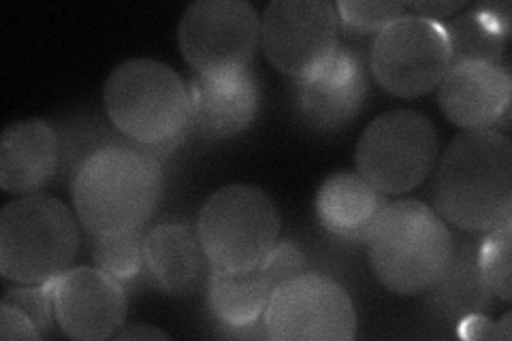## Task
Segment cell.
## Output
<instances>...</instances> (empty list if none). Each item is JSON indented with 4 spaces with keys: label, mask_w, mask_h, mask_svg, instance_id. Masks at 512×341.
Returning a JSON list of instances; mask_svg holds the SVG:
<instances>
[{
    "label": "cell",
    "mask_w": 512,
    "mask_h": 341,
    "mask_svg": "<svg viewBox=\"0 0 512 341\" xmlns=\"http://www.w3.org/2000/svg\"><path fill=\"white\" fill-rule=\"evenodd\" d=\"M434 209L468 233H489L512 220V143L493 128L457 135L440 158Z\"/></svg>",
    "instance_id": "6da1fadb"
},
{
    "label": "cell",
    "mask_w": 512,
    "mask_h": 341,
    "mask_svg": "<svg viewBox=\"0 0 512 341\" xmlns=\"http://www.w3.org/2000/svg\"><path fill=\"white\" fill-rule=\"evenodd\" d=\"M165 175L160 160L133 143H109L79 162L73 205L92 237L143 229L160 201Z\"/></svg>",
    "instance_id": "7a4b0ae2"
},
{
    "label": "cell",
    "mask_w": 512,
    "mask_h": 341,
    "mask_svg": "<svg viewBox=\"0 0 512 341\" xmlns=\"http://www.w3.org/2000/svg\"><path fill=\"white\" fill-rule=\"evenodd\" d=\"M103 101L116 131L150 154L175 150L192 128L186 81L158 60L122 62L107 79Z\"/></svg>",
    "instance_id": "3957f363"
},
{
    "label": "cell",
    "mask_w": 512,
    "mask_h": 341,
    "mask_svg": "<svg viewBox=\"0 0 512 341\" xmlns=\"http://www.w3.org/2000/svg\"><path fill=\"white\" fill-rule=\"evenodd\" d=\"M365 243L382 286L397 295H423L451 258L453 235L434 207L402 199L382 207Z\"/></svg>",
    "instance_id": "277c9868"
},
{
    "label": "cell",
    "mask_w": 512,
    "mask_h": 341,
    "mask_svg": "<svg viewBox=\"0 0 512 341\" xmlns=\"http://www.w3.org/2000/svg\"><path fill=\"white\" fill-rule=\"evenodd\" d=\"M79 250L73 211L47 194H28L0 211V273L15 284H47L71 269Z\"/></svg>",
    "instance_id": "5b68a950"
},
{
    "label": "cell",
    "mask_w": 512,
    "mask_h": 341,
    "mask_svg": "<svg viewBox=\"0 0 512 341\" xmlns=\"http://www.w3.org/2000/svg\"><path fill=\"white\" fill-rule=\"evenodd\" d=\"M199 239L212 271L259 269L280 235V214L267 194L248 184L216 190L199 214Z\"/></svg>",
    "instance_id": "8992f818"
},
{
    "label": "cell",
    "mask_w": 512,
    "mask_h": 341,
    "mask_svg": "<svg viewBox=\"0 0 512 341\" xmlns=\"http://www.w3.org/2000/svg\"><path fill=\"white\" fill-rule=\"evenodd\" d=\"M438 158V131L419 111L395 109L378 116L357 143V169L382 194L421 186Z\"/></svg>",
    "instance_id": "52a82bcc"
},
{
    "label": "cell",
    "mask_w": 512,
    "mask_h": 341,
    "mask_svg": "<svg viewBox=\"0 0 512 341\" xmlns=\"http://www.w3.org/2000/svg\"><path fill=\"white\" fill-rule=\"evenodd\" d=\"M184 60L197 75L227 79L248 71L261 41V15L248 0H197L178 28Z\"/></svg>",
    "instance_id": "ba28073f"
},
{
    "label": "cell",
    "mask_w": 512,
    "mask_h": 341,
    "mask_svg": "<svg viewBox=\"0 0 512 341\" xmlns=\"http://www.w3.org/2000/svg\"><path fill=\"white\" fill-rule=\"evenodd\" d=\"M451 69V45L442 22L402 15L384 26L372 43L378 84L402 99H416L440 86Z\"/></svg>",
    "instance_id": "9c48e42d"
},
{
    "label": "cell",
    "mask_w": 512,
    "mask_h": 341,
    "mask_svg": "<svg viewBox=\"0 0 512 341\" xmlns=\"http://www.w3.org/2000/svg\"><path fill=\"white\" fill-rule=\"evenodd\" d=\"M340 15L327 0H274L261 18V43L274 67L310 79L340 47Z\"/></svg>",
    "instance_id": "30bf717a"
},
{
    "label": "cell",
    "mask_w": 512,
    "mask_h": 341,
    "mask_svg": "<svg viewBox=\"0 0 512 341\" xmlns=\"http://www.w3.org/2000/svg\"><path fill=\"white\" fill-rule=\"evenodd\" d=\"M263 322L274 341H350L357 333L350 295L320 273H301L274 288Z\"/></svg>",
    "instance_id": "8fae6325"
},
{
    "label": "cell",
    "mask_w": 512,
    "mask_h": 341,
    "mask_svg": "<svg viewBox=\"0 0 512 341\" xmlns=\"http://www.w3.org/2000/svg\"><path fill=\"white\" fill-rule=\"evenodd\" d=\"M56 324L82 341L111 339L126 318V292L99 267H73L47 282Z\"/></svg>",
    "instance_id": "7c38bea8"
},
{
    "label": "cell",
    "mask_w": 512,
    "mask_h": 341,
    "mask_svg": "<svg viewBox=\"0 0 512 341\" xmlns=\"http://www.w3.org/2000/svg\"><path fill=\"white\" fill-rule=\"evenodd\" d=\"M512 79L504 64L459 62L453 64L438 86V103L444 116L468 131L508 126Z\"/></svg>",
    "instance_id": "4fadbf2b"
},
{
    "label": "cell",
    "mask_w": 512,
    "mask_h": 341,
    "mask_svg": "<svg viewBox=\"0 0 512 341\" xmlns=\"http://www.w3.org/2000/svg\"><path fill=\"white\" fill-rule=\"evenodd\" d=\"M367 96L365 62L348 47H338L335 56L310 79L295 86V107L301 120L316 131H338L361 111Z\"/></svg>",
    "instance_id": "5bb4252c"
},
{
    "label": "cell",
    "mask_w": 512,
    "mask_h": 341,
    "mask_svg": "<svg viewBox=\"0 0 512 341\" xmlns=\"http://www.w3.org/2000/svg\"><path fill=\"white\" fill-rule=\"evenodd\" d=\"M188 90L192 131L203 139H231L244 133L261 107V86L250 69L227 79H207L195 73Z\"/></svg>",
    "instance_id": "9a60e30c"
},
{
    "label": "cell",
    "mask_w": 512,
    "mask_h": 341,
    "mask_svg": "<svg viewBox=\"0 0 512 341\" xmlns=\"http://www.w3.org/2000/svg\"><path fill=\"white\" fill-rule=\"evenodd\" d=\"M60 162V141L45 120L9 124L0 139V188L35 194L52 180Z\"/></svg>",
    "instance_id": "2e32d148"
},
{
    "label": "cell",
    "mask_w": 512,
    "mask_h": 341,
    "mask_svg": "<svg viewBox=\"0 0 512 341\" xmlns=\"http://www.w3.org/2000/svg\"><path fill=\"white\" fill-rule=\"evenodd\" d=\"M143 250L154 284L173 297L192 295L205 284V275L212 271L199 231L188 224L165 222L154 226L146 233Z\"/></svg>",
    "instance_id": "e0dca14e"
},
{
    "label": "cell",
    "mask_w": 512,
    "mask_h": 341,
    "mask_svg": "<svg viewBox=\"0 0 512 341\" xmlns=\"http://www.w3.org/2000/svg\"><path fill=\"white\" fill-rule=\"evenodd\" d=\"M478 246L474 237H453L451 258L442 275L423 292L431 316L444 322H459L480 316L491 305L493 292L478 267Z\"/></svg>",
    "instance_id": "ac0fdd59"
},
{
    "label": "cell",
    "mask_w": 512,
    "mask_h": 341,
    "mask_svg": "<svg viewBox=\"0 0 512 341\" xmlns=\"http://www.w3.org/2000/svg\"><path fill=\"white\" fill-rule=\"evenodd\" d=\"M387 205V194L378 192L355 171L327 177L316 194V216L325 229L346 241H365L372 222Z\"/></svg>",
    "instance_id": "d6986e66"
},
{
    "label": "cell",
    "mask_w": 512,
    "mask_h": 341,
    "mask_svg": "<svg viewBox=\"0 0 512 341\" xmlns=\"http://www.w3.org/2000/svg\"><path fill=\"white\" fill-rule=\"evenodd\" d=\"M451 45V67L459 62L502 64L510 28V5H480L472 13L444 24Z\"/></svg>",
    "instance_id": "ffe728a7"
},
{
    "label": "cell",
    "mask_w": 512,
    "mask_h": 341,
    "mask_svg": "<svg viewBox=\"0 0 512 341\" xmlns=\"http://www.w3.org/2000/svg\"><path fill=\"white\" fill-rule=\"evenodd\" d=\"M274 288L259 269L246 273L210 271L207 301L224 329H242L263 320Z\"/></svg>",
    "instance_id": "44dd1931"
},
{
    "label": "cell",
    "mask_w": 512,
    "mask_h": 341,
    "mask_svg": "<svg viewBox=\"0 0 512 341\" xmlns=\"http://www.w3.org/2000/svg\"><path fill=\"white\" fill-rule=\"evenodd\" d=\"M143 241H146L143 229L111 237H94V267L109 273L120 284L135 282L146 267Z\"/></svg>",
    "instance_id": "7402d4cb"
},
{
    "label": "cell",
    "mask_w": 512,
    "mask_h": 341,
    "mask_svg": "<svg viewBox=\"0 0 512 341\" xmlns=\"http://www.w3.org/2000/svg\"><path fill=\"white\" fill-rule=\"evenodd\" d=\"M510 237L512 220L504 222L498 229L487 233V237L478 246V267L480 273L493 292V297L510 301L512 297V278H510Z\"/></svg>",
    "instance_id": "603a6c76"
},
{
    "label": "cell",
    "mask_w": 512,
    "mask_h": 341,
    "mask_svg": "<svg viewBox=\"0 0 512 341\" xmlns=\"http://www.w3.org/2000/svg\"><path fill=\"white\" fill-rule=\"evenodd\" d=\"M335 9H338L340 24H346L348 28H355L359 32H380L384 26L402 18L408 7L406 3H397V0H393V3H382V0H376V3L340 0V3H335Z\"/></svg>",
    "instance_id": "cb8c5ba5"
},
{
    "label": "cell",
    "mask_w": 512,
    "mask_h": 341,
    "mask_svg": "<svg viewBox=\"0 0 512 341\" xmlns=\"http://www.w3.org/2000/svg\"><path fill=\"white\" fill-rule=\"evenodd\" d=\"M3 303L18 307L20 312H24L32 322L37 324L43 337L50 333L52 324L56 322L54 316V303H52V292L47 284H37V286H15L9 288L3 297Z\"/></svg>",
    "instance_id": "d4e9b609"
},
{
    "label": "cell",
    "mask_w": 512,
    "mask_h": 341,
    "mask_svg": "<svg viewBox=\"0 0 512 341\" xmlns=\"http://www.w3.org/2000/svg\"><path fill=\"white\" fill-rule=\"evenodd\" d=\"M259 271L271 284V288H278L291 278L306 273V258H303V252L293 241H276L274 248L269 250L265 261L261 263Z\"/></svg>",
    "instance_id": "484cf974"
},
{
    "label": "cell",
    "mask_w": 512,
    "mask_h": 341,
    "mask_svg": "<svg viewBox=\"0 0 512 341\" xmlns=\"http://www.w3.org/2000/svg\"><path fill=\"white\" fill-rule=\"evenodd\" d=\"M0 337L11 339H43V333L18 307L0 303Z\"/></svg>",
    "instance_id": "4316f807"
},
{
    "label": "cell",
    "mask_w": 512,
    "mask_h": 341,
    "mask_svg": "<svg viewBox=\"0 0 512 341\" xmlns=\"http://www.w3.org/2000/svg\"><path fill=\"white\" fill-rule=\"evenodd\" d=\"M463 5H466L463 0H457V3H446V0H440V3H410L406 7L414 15H421V18L440 22V18H448V15L455 13Z\"/></svg>",
    "instance_id": "83f0119b"
},
{
    "label": "cell",
    "mask_w": 512,
    "mask_h": 341,
    "mask_svg": "<svg viewBox=\"0 0 512 341\" xmlns=\"http://www.w3.org/2000/svg\"><path fill=\"white\" fill-rule=\"evenodd\" d=\"M114 339H167V335L158 329H150V327H131L126 331H118L114 335Z\"/></svg>",
    "instance_id": "f1b7e54d"
}]
</instances>
